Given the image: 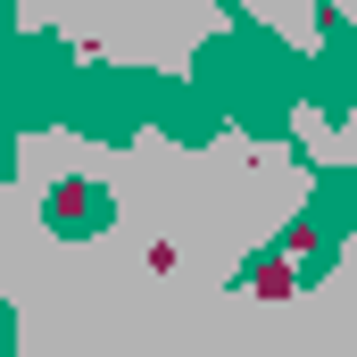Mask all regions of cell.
Masks as SVG:
<instances>
[{"label": "cell", "instance_id": "obj_1", "mask_svg": "<svg viewBox=\"0 0 357 357\" xmlns=\"http://www.w3.org/2000/svg\"><path fill=\"white\" fill-rule=\"evenodd\" d=\"M42 216H50L59 241H91V233H108L116 208H108V191H100L91 175H59V183H50V199H42Z\"/></svg>", "mask_w": 357, "mask_h": 357}, {"label": "cell", "instance_id": "obj_2", "mask_svg": "<svg viewBox=\"0 0 357 357\" xmlns=\"http://www.w3.org/2000/svg\"><path fill=\"white\" fill-rule=\"evenodd\" d=\"M17 349V307H8V299H0V357Z\"/></svg>", "mask_w": 357, "mask_h": 357}]
</instances>
